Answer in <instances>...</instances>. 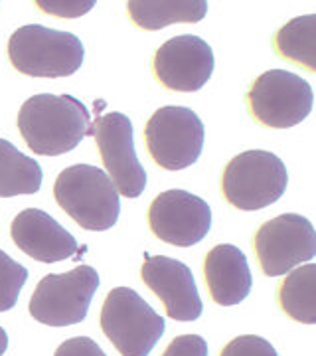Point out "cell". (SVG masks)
<instances>
[{
	"mask_svg": "<svg viewBox=\"0 0 316 356\" xmlns=\"http://www.w3.org/2000/svg\"><path fill=\"white\" fill-rule=\"evenodd\" d=\"M91 115L72 95L40 93L22 103L18 131L26 145L42 156H60L74 151L91 135Z\"/></svg>",
	"mask_w": 316,
	"mask_h": 356,
	"instance_id": "obj_1",
	"label": "cell"
},
{
	"mask_svg": "<svg viewBox=\"0 0 316 356\" xmlns=\"http://www.w3.org/2000/svg\"><path fill=\"white\" fill-rule=\"evenodd\" d=\"M53 196L65 214L83 229L105 232L121 214V200L109 175L99 166L76 165L60 172Z\"/></svg>",
	"mask_w": 316,
	"mask_h": 356,
	"instance_id": "obj_2",
	"label": "cell"
},
{
	"mask_svg": "<svg viewBox=\"0 0 316 356\" xmlns=\"http://www.w3.org/2000/svg\"><path fill=\"white\" fill-rule=\"evenodd\" d=\"M83 44L76 34L28 24L8 40V58L14 70L30 77L74 76L83 64Z\"/></svg>",
	"mask_w": 316,
	"mask_h": 356,
	"instance_id": "obj_3",
	"label": "cell"
},
{
	"mask_svg": "<svg viewBox=\"0 0 316 356\" xmlns=\"http://www.w3.org/2000/svg\"><path fill=\"white\" fill-rule=\"evenodd\" d=\"M289 172L277 154L245 151L233 156L222 175V192L233 208L245 212L275 204L285 194Z\"/></svg>",
	"mask_w": 316,
	"mask_h": 356,
	"instance_id": "obj_4",
	"label": "cell"
},
{
	"mask_svg": "<svg viewBox=\"0 0 316 356\" xmlns=\"http://www.w3.org/2000/svg\"><path fill=\"white\" fill-rule=\"evenodd\" d=\"M165 329V318L139 293L128 287L109 291L101 309V331L121 356H149Z\"/></svg>",
	"mask_w": 316,
	"mask_h": 356,
	"instance_id": "obj_5",
	"label": "cell"
},
{
	"mask_svg": "<svg viewBox=\"0 0 316 356\" xmlns=\"http://www.w3.org/2000/svg\"><path fill=\"white\" fill-rule=\"evenodd\" d=\"M99 287V273L79 266L67 273L42 277L30 299V315L48 327H69L88 317L89 305Z\"/></svg>",
	"mask_w": 316,
	"mask_h": 356,
	"instance_id": "obj_6",
	"label": "cell"
},
{
	"mask_svg": "<svg viewBox=\"0 0 316 356\" xmlns=\"http://www.w3.org/2000/svg\"><path fill=\"white\" fill-rule=\"evenodd\" d=\"M245 99L255 121L271 129H289L308 117L315 95L303 77L285 70H269L249 86Z\"/></svg>",
	"mask_w": 316,
	"mask_h": 356,
	"instance_id": "obj_7",
	"label": "cell"
},
{
	"mask_svg": "<svg viewBox=\"0 0 316 356\" xmlns=\"http://www.w3.org/2000/svg\"><path fill=\"white\" fill-rule=\"evenodd\" d=\"M203 123L188 107L168 105L154 111L144 140L152 161L165 170H182L192 166L202 154Z\"/></svg>",
	"mask_w": 316,
	"mask_h": 356,
	"instance_id": "obj_8",
	"label": "cell"
},
{
	"mask_svg": "<svg viewBox=\"0 0 316 356\" xmlns=\"http://www.w3.org/2000/svg\"><path fill=\"white\" fill-rule=\"evenodd\" d=\"M316 236L310 220L301 214H281L265 222L253 238L259 266L269 277L287 275L315 257Z\"/></svg>",
	"mask_w": 316,
	"mask_h": 356,
	"instance_id": "obj_9",
	"label": "cell"
},
{
	"mask_svg": "<svg viewBox=\"0 0 316 356\" xmlns=\"http://www.w3.org/2000/svg\"><path fill=\"white\" fill-rule=\"evenodd\" d=\"M103 165L119 194L139 198L147 188V172L135 153L133 123L123 113H107L91 125Z\"/></svg>",
	"mask_w": 316,
	"mask_h": 356,
	"instance_id": "obj_10",
	"label": "cell"
},
{
	"mask_svg": "<svg viewBox=\"0 0 316 356\" xmlns=\"http://www.w3.org/2000/svg\"><path fill=\"white\" fill-rule=\"evenodd\" d=\"M151 232L163 242L190 248L202 242L212 228V210L206 200L186 191H166L149 208Z\"/></svg>",
	"mask_w": 316,
	"mask_h": 356,
	"instance_id": "obj_11",
	"label": "cell"
},
{
	"mask_svg": "<svg viewBox=\"0 0 316 356\" xmlns=\"http://www.w3.org/2000/svg\"><path fill=\"white\" fill-rule=\"evenodd\" d=\"M152 72L166 89L198 91L214 74V51L200 36H176L156 50Z\"/></svg>",
	"mask_w": 316,
	"mask_h": 356,
	"instance_id": "obj_12",
	"label": "cell"
},
{
	"mask_svg": "<svg viewBox=\"0 0 316 356\" xmlns=\"http://www.w3.org/2000/svg\"><path fill=\"white\" fill-rule=\"evenodd\" d=\"M140 277L174 321H196L203 311L202 299L190 267L166 255L144 254Z\"/></svg>",
	"mask_w": 316,
	"mask_h": 356,
	"instance_id": "obj_13",
	"label": "cell"
},
{
	"mask_svg": "<svg viewBox=\"0 0 316 356\" xmlns=\"http://www.w3.org/2000/svg\"><path fill=\"white\" fill-rule=\"evenodd\" d=\"M10 236L26 255L42 264L63 261L79 252L76 238L38 208H26L14 218Z\"/></svg>",
	"mask_w": 316,
	"mask_h": 356,
	"instance_id": "obj_14",
	"label": "cell"
},
{
	"mask_svg": "<svg viewBox=\"0 0 316 356\" xmlns=\"http://www.w3.org/2000/svg\"><path fill=\"white\" fill-rule=\"evenodd\" d=\"M203 277L217 305H240L251 293L253 277L247 257L231 243H219L206 254Z\"/></svg>",
	"mask_w": 316,
	"mask_h": 356,
	"instance_id": "obj_15",
	"label": "cell"
},
{
	"mask_svg": "<svg viewBox=\"0 0 316 356\" xmlns=\"http://www.w3.org/2000/svg\"><path fill=\"white\" fill-rule=\"evenodd\" d=\"M126 13L142 30H160L170 24H196L208 14L206 0H131Z\"/></svg>",
	"mask_w": 316,
	"mask_h": 356,
	"instance_id": "obj_16",
	"label": "cell"
},
{
	"mask_svg": "<svg viewBox=\"0 0 316 356\" xmlns=\"http://www.w3.org/2000/svg\"><path fill=\"white\" fill-rule=\"evenodd\" d=\"M281 311L303 325L316 323V266L294 267L277 289Z\"/></svg>",
	"mask_w": 316,
	"mask_h": 356,
	"instance_id": "obj_17",
	"label": "cell"
},
{
	"mask_svg": "<svg viewBox=\"0 0 316 356\" xmlns=\"http://www.w3.org/2000/svg\"><path fill=\"white\" fill-rule=\"evenodd\" d=\"M42 166L20 153L10 140L0 139V196L36 194L42 186Z\"/></svg>",
	"mask_w": 316,
	"mask_h": 356,
	"instance_id": "obj_18",
	"label": "cell"
},
{
	"mask_svg": "<svg viewBox=\"0 0 316 356\" xmlns=\"http://www.w3.org/2000/svg\"><path fill=\"white\" fill-rule=\"evenodd\" d=\"M316 18L315 14H306L291 20L289 24L278 28L273 36V48L278 58L303 65L308 72L316 70Z\"/></svg>",
	"mask_w": 316,
	"mask_h": 356,
	"instance_id": "obj_19",
	"label": "cell"
},
{
	"mask_svg": "<svg viewBox=\"0 0 316 356\" xmlns=\"http://www.w3.org/2000/svg\"><path fill=\"white\" fill-rule=\"evenodd\" d=\"M28 280V269L0 250V313L10 311Z\"/></svg>",
	"mask_w": 316,
	"mask_h": 356,
	"instance_id": "obj_20",
	"label": "cell"
},
{
	"mask_svg": "<svg viewBox=\"0 0 316 356\" xmlns=\"http://www.w3.org/2000/svg\"><path fill=\"white\" fill-rule=\"evenodd\" d=\"M219 356H278L277 350L273 348V344L261 339V337H255V334H243L238 337L233 341H229Z\"/></svg>",
	"mask_w": 316,
	"mask_h": 356,
	"instance_id": "obj_21",
	"label": "cell"
},
{
	"mask_svg": "<svg viewBox=\"0 0 316 356\" xmlns=\"http://www.w3.org/2000/svg\"><path fill=\"white\" fill-rule=\"evenodd\" d=\"M163 356H208V343L200 334H182L166 346Z\"/></svg>",
	"mask_w": 316,
	"mask_h": 356,
	"instance_id": "obj_22",
	"label": "cell"
},
{
	"mask_svg": "<svg viewBox=\"0 0 316 356\" xmlns=\"http://www.w3.org/2000/svg\"><path fill=\"white\" fill-rule=\"evenodd\" d=\"M53 356H107L101 346L89 337H74L58 346Z\"/></svg>",
	"mask_w": 316,
	"mask_h": 356,
	"instance_id": "obj_23",
	"label": "cell"
},
{
	"mask_svg": "<svg viewBox=\"0 0 316 356\" xmlns=\"http://www.w3.org/2000/svg\"><path fill=\"white\" fill-rule=\"evenodd\" d=\"M44 13L56 14V16H79V14L89 13L95 2H36Z\"/></svg>",
	"mask_w": 316,
	"mask_h": 356,
	"instance_id": "obj_24",
	"label": "cell"
},
{
	"mask_svg": "<svg viewBox=\"0 0 316 356\" xmlns=\"http://www.w3.org/2000/svg\"><path fill=\"white\" fill-rule=\"evenodd\" d=\"M6 348H8V334L0 327V356L6 353Z\"/></svg>",
	"mask_w": 316,
	"mask_h": 356,
	"instance_id": "obj_25",
	"label": "cell"
}]
</instances>
